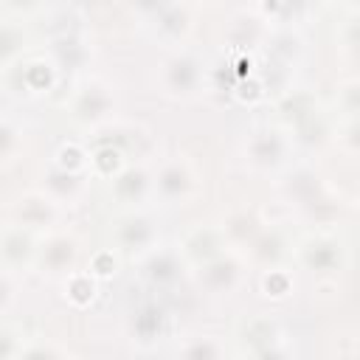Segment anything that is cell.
<instances>
[{
	"mask_svg": "<svg viewBox=\"0 0 360 360\" xmlns=\"http://www.w3.org/2000/svg\"><path fill=\"white\" fill-rule=\"evenodd\" d=\"M62 112L68 124L87 141L121 118L118 84L98 73H82L79 79H73L70 90L65 93Z\"/></svg>",
	"mask_w": 360,
	"mask_h": 360,
	"instance_id": "1",
	"label": "cell"
},
{
	"mask_svg": "<svg viewBox=\"0 0 360 360\" xmlns=\"http://www.w3.org/2000/svg\"><path fill=\"white\" fill-rule=\"evenodd\" d=\"M211 82V65L197 45L160 51L152 70V87L172 104H188L205 96Z\"/></svg>",
	"mask_w": 360,
	"mask_h": 360,
	"instance_id": "2",
	"label": "cell"
},
{
	"mask_svg": "<svg viewBox=\"0 0 360 360\" xmlns=\"http://www.w3.org/2000/svg\"><path fill=\"white\" fill-rule=\"evenodd\" d=\"M239 158L250 174L278 180L298 160V143L287 127L267 118L245 129L239 143Z\"/></svg>",
	"mask_w": 360,
	"mask_h": 360,
	"instance_id": "3",
	"label": "cell"
},
{
	"mask_svg": "<svg viewBox=\"0 0 360 360\" xmlns=\"http://www.w3.org/2000/svg\"><path fill=\"white\" fill-rule=\"evenodd\" d=\"M132 17L149 42L160 51L194 45V34L200 25V6L197 3H138L132 6Z\"/></svg>",
	"mask_w": 360,
	"mask_h": 360,
	"instance_id": "4",
	"label": "cell"
},
{
	"mask_svg": "<svg viewBox=\"0 0 360 360\" xmlns=\"http://www.w3.org/2000/svg\"><path fill=\"white\" fill-rule=\"evenodd\" d=\"M346 262H349L346 239L335 228L312 225L304 233H298L295 250H292V264L298 273L312 276L321 287L338 284V278L346 270Z\"/></svg>",
	"mask_w": 360,
	"mask_h": 360,
	"instance_id": "5",
	"label": "cell"
},
{
	"mask_svg": "<svg viewBox=\"0 0 360 360\" xmlns=\"http://www.w3.org/2000/svg\"><path fill=\"white\" fill-rule=\"evenodd\" d=\"M3 70V96L6 104L39 101L56 93L62 84V65L51 56L48 48H34L22 59L0 68Z\"/></svg>",
	"mask_w": 360,
	"mask_h": 360,
	"instance_id": "6",
	"label": "cell"
},
{
	"mask_svg": "<svg viewBox=\"0 0 360 360\" xmlns=\"http://www.w3.org/2000/svg\"><path fill=\"white\" fill-rule=\"evenodd\" d=\"M231 338V349L242 360H287L290 357V332L284 321L270 312H250L236 321Z\"/></svg>",
	"mask_w": 360,
	"mask_h": 360,
	"instance_id": "7",
	"label": "cell"
},
{
	"mask_svg": "<svg viewBox=\"0 0 360 360\" xmlns=\"http://www.w3.org/2000/svg\"><path fill=\"white\" fill-rule=\"evenodd\" d=\"M202 194V174L188 152H166L155 160L152 208H186Z\"/></svg>",
	"mask_w": 360,
	"mask_h": 360,
	"instance_id": "8",
	"label": "cell"
},
{
	"mask_svg": "<svg viewBox=\"0 0 360 360\" xmlns=\"http://www.w3.org/2000/svg\"><path fill=\"white\" fill-rule=\"evenodd\" d=\"M253 267L248 262V256L242 250H222L219 256H214L211 262L200 264L191 278L200 290V295L211 298V301H233L236 295H242L250 284H253Z\"/></svg>",
	"mask_w": 360,
	"mask_h": 360,
	"instance_id": "9",
	"label": "cell"
},
{
	"mask_svg": "<svg viewBox=\"0 0 360 360\" xmlns=\"http://www.w3.org/2000/svg\"><path fill=\"white\" fill-rule=\"evenodd\" d=\"M87 256L90 253L84 248V236L73 225L65 222L62 228H56V231H51V233L42 236L34 276L59 284L68 276H73L76 270H82L87 264Z\"/></svg>",
	"mask_w": 360,
	"mask_h": 360,
	"instance_id": "10",
	"label": "cell"
},
{
	"mask_svg": "<svg viewBox=\"0 0 360 360\" xmlns=\"http://www.w3.org/2000/svg\"><path fill=\"white\" fill-rule=\"evenodd\" d=\"M158 208H138V211H118L110 222V248L124 262H138L149 250L163 242Z\"/></svg>",
	"mask_w": 360,
	"mask_h": 360,
	"instance_id": "11",
	"label": "cell"
},
{
	"mask_svg": "<svg viewBox=\"0 0 360 360\" xmlns=\"http://www.w3.org/2000/svg\"><path fill=\"white\" fill-rule=\"evenodd\" d=\"M3 222H11V225H20L31 233L45 236V233H51L68 222V208L56 197H51L45 188L31 186V188L17 191L6 202Z\"/></svg>",
	"mask_w": 360,
	"mask_h": 360,
	"instance_id": "12",
	"label": "cell"
},
{
	"mask_svg": "<svg viewBox=\"0 0 360 360\" xmlns=\"http://www.w3.org/2000/svg\"><path fill=\"white\" fill-rule=\"evenodd\" d=\"M276 186H278L281 200L301 217H315V211H321L332 202L321 172L301 158L276 180Z\"/></svg>",
	"mask_w": 360,
	"mask_h": 360,
	"instance_id": "13",
	"label": "cell"
},
{
	"mask_svg": "<svg viewBox=\"0 0 360 360\" xmlns=\"http://www.w3.org/2000/svg\"><path fill=\"white\" fill-rule=\"evenodd\" d=\"M107 186V200L118 211H138V208H152V188H155V160L138 158L129 160L118 174L104 180Z\"/></svg>",
	"mask_w": 360,
	"mask_h": 360,
	"instance_id": "14",
	"label": "cell"
},
{
	"mask_svg": "<svg viewBox=\"0 0 360 360\" xmlns=\"http://www.w3.org/2000/svg\"><path fill=\"white\" fill-rule=\"evenodd\" d=\"M270 37V25L262 20L256 6H236L222 22V48L231 59H253Z\"/></svg>",
	"mask_w": 360,
	"mask_h": 360,
	"instance_id": "15",
	"label": "cell"
},
{
	"mask_svg": "<svg viewBox=\"0 0 360 360\" xmlns=\"http://www.w3.org/2000/svg\"><path fill=\"white\" fill-rule=\"evenodd\" d=\"M132 267H135L138 281L149 292H172L174 287H180L183 278L191 276V267L174 242H160L155 250L132 262Z\"/></svg>",
	"mask_w": 360,
	"mask_h": 360,
	"instance_id": "16",
	"label": "cell"
},
{
	"mask_svg": "<svg viewBox=\"0 0 360 360\" xmlns=\"http://www.w3.org/2000/svg\"><path fill=\"white\" fill-rule=\"evenodd\" d=\"M295 233L287 219H267L259 236L242 250L250 262L253 270H267V267H281L292 264V250H295Z\"/></svg>",
	"mask_w": 360,
	"mask_h": 360,
	"instance_id": "17",
	"label": "cell"
},
{
	"mask_svg": "<svg viewBox=\"0 0 360 360\" xmlns=\"http://www.w3.org/2000/svg\"><path fill=\"white\" fill-rule=\"evenodd\" d=\"M124 329H127V338L138 349H155L158 343H163L169 338L172 315L158 298H143L129 309V315L124 321Z\"/></svg>",
	"mask_w": 360,
	"mask_h": 360,
	"instance_id": "18",
	"label": "cell"
},
{
	"mask_svg": "<svg viewBox=\"0 0 360 360\" xmlns=\"http://www.w3.org/2000/svg\"><path fill=\"white\" fill-rule=\"evenodd\" d=\"M39 233H31L20 225L3 222L0 231V270L11 276H31L37 270V253H39Z\"/></svg>",
	"mask_w": 360,
	"mask_h": 360,
	"instance_id": "19",
	"label": "cell"
},
{
	"mask_svg": "<svg viewBox=\"0 0 360 360\" xmlns=\"http://www.w3.org/2000/svg\"><path fill=\"white\" fill-rule=\"evenodd\" d=\"M174 245L180 248V253H183V259L188 262L191 273H194L200 264H205V262H211L214 256H219L222 250H228V242H225L222 228H219L217 219L191 222V225L177 236Z\"/></svg>",
	"mask_w": 360,
	"mask_h": 360,
	"instance_id": "20",
	"label": "cell"
},
{
	"mask_svg": "<svg viewBox=\"0 0 360 360\" xmlns=\"http://www.w3.org/2000/svg\"><path fill=\"white\" fill-rule=\"evenodd\" d=\"M93 172H76V169H65L59 163H53L48 158V163L42 166V183L39 188H45L51 197H56L68 211L82 205L90 194V186H93Z\"/></svg>",
	"mask_w": 360,
	"mask_h": 360,
	"instance_id": "21",
	"label": "cell"
},
{
	"mask_svg": "<svg viewBox=\"0 0 360 360\" xmlns=\"http://www.w3.org/2000/svg\"><path fill=\"white\" fill-rule=\"evenodd\" d=\"M231 338L214 329H191L174 338L169 360H231Z\"/></svg>",
	"mask_w": 360,
	"mask_h": 360,
	"instance_id": "22",
	"label": "cell"
},
{
	"mask_svg": "<svg viewBox=\"0 0 360 360\" xmlns=\"http://www.w3.org/2000/svg\"><path fill=\"white\" fill-rule=\"evenodd\" d=\"M219 228H222V236L228 242V248L233 250H248V245L259 236V231L264 228L267 217L256 208V205H248V202H236L231 205L219 219Z\"/></svg>",
	"mask_w": 360,
	"mask_h": 360,
	"instance_id": "23",
	"label": "cell"
},
{
	"mask_svg": "<svg viewBox=\"0 0 360 360\" xmlns=\"http://www.w3.org/2000/svg\"><path fill=\"white\" fill-rule=\"evenodd\" d=\"M298 270L295 264H281V267H267V270H256L253 273V284L256 292L267 301V304H284L295 295L298 290Z\"/></svg>",
	"mask_w": 360,
	"mask_h": 360,
	"instance_id": "24",
	"label": "cell"
},
{
	"mask_svg": "<svg viewBox=\"0 0 360 360\" xmlns=\"http://www.w3.org/2000/svg\"><path fill=\"white\" fill-rule=\"evenodd\" d=\"M28 149V127L22 121V115H17L11 107L3 110V121H0V163L8 172L14 163L22 160Z\"/></svg>",
	"mask_w": 360,
	"mask_h": 360,
	"instance_id": "25",
	"label": "cell"
},
{
	"mask_svg": "<svg viewBox=\"0 0 360 360\" xmlns=\"http://www.w3.org/2000/svg\"><path fill=\"white\" fill-rule=\"evenodd\" d=\"M56 287H59V295H62V301H65L68 307H73V309H87V307L98 298L101 281H98L87 267H82V270H76L73 276H68L65 281H59Z\"/></svg>",
	"mask_w": 360,
	"mask_h": 360,
	"instance_id": "26",
	"label": "cell"
},
{
	"mask_svg": "<svg viewBox=\"0 0 360 360\" xmlns=\"http://www.w3.org/2000/svg\"><path fill=\"white\" fill-rule=\"evenodd\" d=\"M343 20L335 28V45L340 56L360 68V6H343Z\"/></svg>",
	"mask_w": 360,
	"mask_h": 360,
	"instance_id": "27",
	"label": "cell"
},
{
	"mask_svg": "<svg viewBox=\"0 0 360 360\" xmlns=\"http://www.w3.org/2000/svg\"><path fill=\"white\" fill-rule=\"evenodd\" d=\"M335 121H360V73L343 76L332 90Z\"/></svg>",
	"mask_w": 360,
	"mask_h": 360,
	"instance_id": "28",
	"label": "cell"
},
{
	"mask_svg": "<svg viewBox=\"0 0 360 360\" xmlns=\"http://www.w3.org/2000/svg\"><path fill=\"white\" fill-rule=\"evenodd\" d=\"M31 332L14 321V318H3V329H0V360H20L25 346L31 343Z\"/></svg>",
	"mask_w": 360,
	"mask_h": 360,
	"instance_id": "29",
	"label": "cell"
},
{
	"mask_svg": "<svg viewBox=\"0 0 360 360\" xmlns=\"http://www.w3.org/2000/svg\"><path fill=\"white\" fill-rule=\"evenodd\" d=\"M121 256L107 245V248H98V250H93L90 256H87V270L104 284V281H110V278H115L118 276V267H121Z\"/></svg>",
	"mask_w": 360,
	"mask_h": 360,
	"instance_id": "30",
	"label": "cell"
},
{
	"mask_svg": "<svg viewBox=\"0 0 360 360\" xmlns=\"http://www.w3.org/2000/svg\"><path fill=\"white\" fill-rule=\"evenodd\" d=\"M332 143L340 149V155L360 160V121H335Z\"/></svg>",
	"mask_w": 360,
	"mask_h": 360,
	"instance_id": "31",
	"label": "cell"
},
{
	"mask_svg": "<svg viewBox=\"0 0 360 360\" xmlns=\"http://www.w3.org/2000/svg\"><path fill=\"white\" fill-rule=\"evenodd\" d=\"M20 360H70V352H68L59 340H53V338H39V335H34Z\"/></svg>",
	"mask_w": 360,
	"mask_h": 360,
	"instance_id": "32",
	"label": "cell"
},
{
	"mask_svg": "<svg viewBox=\"0 0 360 360\" xmlns=\"http://www.w3.org/2000/svg\"><path fill=\"white\" fill-rule=\"evenodd\" d=\"M354 205H357V211H360V191H357V197H354Z\"/></svg>",
	"mask_w": 360,
	"mask_h": 360,
	"instance_id": "33",
	"label": "cell"
}]
</instances>
